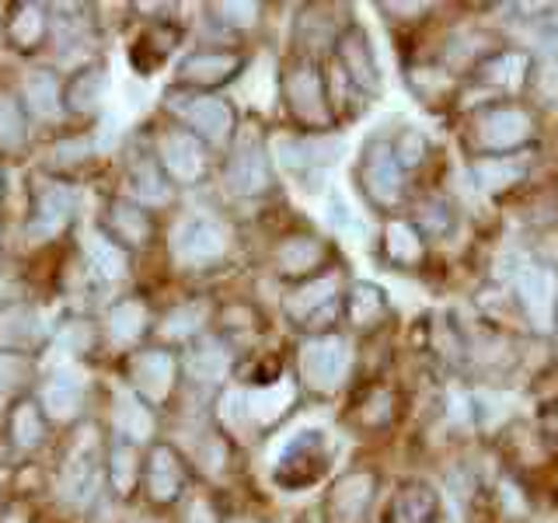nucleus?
I'll return each mask as SVG.
<instances>
[{
    "label": "nucleus",
    "instance_id": "4be33fe9",
    "mask_svg": "<svg viewBox=\"0 0 558 523\" xmlns=\"http://www.w3.org/2000/svg\"><path fill=\"white\" fill-rule=\"evenodd\" d=\"M147 485L157 502H171L182 492V467L168 447H154L150 464H147Z\"/></svg>",
    "mask_w": 558,
    "mask_h": 523
},
{
    "label": "nucleus",
    "instance_id": "1a4fd4ad",
    "mask_svg": "<svg viewBox=\"0 0 558 523\" xmlns=\"http://www.w3.org/2000/svg\"><path fill=\"white\" fill-rule=\"evenodd\" d=\"M363 185H366V192H371L377 203H384V206L398 203V196H401V165H398V157H395V147L374 144L371 150H366Z\"/></svg>",
    "mask_w": 558,
    "mask_h": 523
},
{
    "label": "nucleus",
    "instance_id": "a18cd8bd",
    "mask_svg": "<svg viewBox=\"0 0 558 523\" xmlns=\"http://www.w3.org/2000/svg\"><path fill=\"white\" fill-rule=\"evenodd\" d=\"M217 14H223V22H227V25L248 28V25L258 22V4H241V0H234V4H220Z\"/></svg>",
    "mask_w": 558,
    "mask_h": 523
},
{
    "label": "nucleus",
    "instance_id": "09e8293b",
    "mask_svg": "<svg viewBox=\"0 0 558 523\" xmlns=\"http://www.w3.org/2000/svg\"><path fill=\"white\" fill-rule=\"evenodd\" d=\"M189 523H214V516H209V510H206L203 502H196V506L189 510Z\"/></svg>",
    "mask_w": 558,
    "mask_h": 523
},
{
    "label": "nucleus",
    "instance_id": "a211bd4d",
    "mask_svg": "<svg viewBox=\"0 0 558 523\" xmlns=\"http://www.w3.org/2000/svg\"><path fill=\"white\" fill-rule=\"evenodd\" d=\"M436 516H440V499L429 485L412 482L395 496L391 523H436Z\"/></svg>",
    "mask_w": 558,
    "mask_h": 523
},
{
    "label": "nucleus",
    "instance_id": "20e7f679",
    "mask_svg": "<svg viewBox=\"0 0 558 523\" xmlns=\"http://www.w3.org/2000/svg\"><path fill=\"white\" fill-rule=\"evenodd\" d=\"M98 475H101L98 436H95V429H87L63 464V499L70 506H87L98 492Z\"/></svg>",
    "mask_w": 558,
    "mask_h": 523
},
{
    "label": "nucleus",
    "instance_id": "5701e85b",
    "mask_svg": "<svg viewBox=\"0 0 558 523\" xmlns=\"http://www.w3.org/2000/svg\"><path fill=\"white\" fill-rule=\"evenodd\" d=\"M116 429L126 443H140L154 433V418L133 391L116 394Z\"/></svg>",
    "mask_w": 558,
    "mask_h": 523
},
{
    "label": "nucleus",
    "instance_id": "de8ad7c7",
    "mask_svg": "<svg viewBox=\"0 0 558 523\" xmlns=\"http://www.w3.org/2000/svg\"><path fill=\"white\" fill-rule=\"evenodd\" d=\"M502 506H506V510H513V513H523V499L517 492V485H510V482H502Z\"/></svg>",
    "mask_w": 558,
    "mask_h": 523
},
{
    "label": "nucleus",
    "instance_id": "473e14b6",
    "mask_svg": "<svg viewBox=\"0 0 558 523\" xmlns=\"http://www.w3.org/2000/svg\"><path fill=\"white\" fill-rule=\"evenodd\" d=\"M11 433H14L17 447H25V450L39 447L43 443V433H46L39 405H32V401H22V405H17L14 415H11Z\"/></svg>",
    "mask_w": 558,
    "mask_h": 523
},
{
    "label": "nucleus",
    "instance_id": "7c9ffc66",
    "mask_svg": "<svg viewBox=\"0 0 558 523\" xmlns=\"http://www.w3.org/2000/svg\"><path fill=\"white\" fill-rule=\"evenodd\" d=\"M8 35L17 49H35L43 39H46V17H43V8L35 4H22L14 8V17L8 22Z\"/></svg>",
    "mask_w": 558,
    "mask_h": 523
},
{
    "label": "nucleus",
    "instance_id": "412c9836",
    "mask_svg": "<svg viewBox=\"0 0 558 523\" xmlns=\"http://www.w3.org/2000/svg\"><path fill=\"white\" fill-rule=\"evenodd\" d=\"M185 370H189L192 380H199V384H217V380L227 377V370H231V353H227L217 339H203L189 353Z\"/></svg>",
    "mask_w": 558,
    "mask_h": 523
},
{
    "label": "nucleus",
    "instance_id": "ea45409f",
    "mask_svg": "<svg viewBox=\"0 0 558 523\" xmlns=\"http://www.w3.org/2000/svg\"><path fill=\"white\" fill-rule=\"evenodd\" d=\"M109 467H112V485L119 488L122 496H126L133 488V482H136V450H133V443H126V440L116 443Z\"/></svg>",
    "mask_w": 558,
    "mask_h": 523
},
{
    "label": "nucleus",
    "instance_id": "37998d69",
    "mask_svg": "<svg viewBox=\"0 0 558 523\" xmlns=\"http://www.w3.org/2000/svg\"><path fill=\"white\" fill-rule=\"evenodd\" d=\"M395 157H398V165L415 168L426 157V136L418 130H405L398 136V144H395Z\"/></svg>",
    "mask_w": 558,
    "mask_h": 523
},
{
    "label": "nucleus",
    "instance_id": "f704fd0d",
    "mask_svg": "<svg viewBox=\"0 0 558 523\" xmlns=\"http://www.w3.org/2000/svg\"><path fill=\"white\" fill-rule=\"evenodd\" d=\"M318 258H322V248H318V241H311V238H293L279 248V266H283V272H290V276L311 269Z\"/></svg>",
    "mask_w": 558,
    "mask_h": 523
},
{
    "label": "nucleus",
    "instance_id": "72a5a7b5",
    "mask_svg": "<svg viewBox=\"0 0 558 523\" xmlns=\"http://www.w3.org/2000/svg\"><path fill=\"white\" fill-rule=\"evenodd\" d=\"M147 325V311L140 307L136 301H126V304H116L112 314H109V336L116 342H133L140 339V331Z\"/></svg>",
    "mask_w": 558,
    "mask_h": 523
},
{
    "label": "nucleus",
    "instance_id": "c03bdc74",
    "mask_svg": "<svg viewBox=\"0 0 558 523\" xmlns=\"http://www.w3.org/2000/svg\"><path fill=\"white\" fill-rule=\"evenodd\" d=\"M28 374V363L22 356H11V353H0V394L17 388Z\"/></svg>",
    "mask_w": 558,
    "mask_h": 523
},
{
    "label": "nucleus",
    "instance_id": "7ed1b4c3",
    "mask_svg": "<svg viewBox=\"0 0 558 523\" xmlns=\"http://www.w3.org/2000/svg\"><path fill=\"white\" fill-rule=\"evenodd\" d=\"M345 150V139L339 136H318V139H276L279 165L304 179H322V174L339 161Z\"/></svg>",
    "mask_w": 558,
    "mask_h": 523
},
{
    "label": "nucleus",
    "instance_id": "b1692460",
    "mask_svg": "<svg viewBox=\"0 0 558 523\" xmlns=\"http://www.w3.org/2000/svg\"><path fill=\"white\" fill-rule=\"evenodd\" d=\"M25 105L28 112H35L39 119H52L63 109V92H60V81L57 74L49 70H35V74L25 77Z\"/></svg>",
    "mask_w": 558,
    "mask_h": 523
},
{
    "label": "nucleus",
    "instance_id": "aec40b11",
    "mask_svg": "<svg viewBox=\"0 0 558 523\" xmlns=\"http://www.w3.org/2000/svg\"><path fill=\"white\" fill-rule=\"evenodd\" d=\"M238 66H241V60L234 52H192V57L179 66V74L189 84H223Z\"/></svg>",
    "mask_w": 558,
    "mask_h": 523
},
{
    "label": "nucleus",
    "instance_id": "c9c22d12",
    "mask_svg": "<svg viewBox=\"0 0 558 523\" xmlns=\"http://www.w3.org/2000/svg\"><path fill=\"white\" fill-rule=\"evenodd\" d=\"M482 74L493 81V84L517 87L523 81V74H527V57H523V52H502V57L488 60L482 66Z\"/></svg>",
    "mask_w": 558,
    "mask_h": 523
},
{
    "label": "nucleus",
    "instance_id": "f3484780",
    "mask_svg": "<svg viewBox=\"0 0 558 523\" xmlns=\"http://www.w3.org/2000/svg\"><path fill=\"white\" fill-rule=\"evenodd\" d=\"M171 380H174V363L168 353L150 349V353H140L133 360V384H136V391H144L150 401H161L171 391Z\"/></svg>",
    "mask_w": 558,
    "mask_h": 523
},
{
    "label": "nucleus",
    "instance_id": "f8f14e48",
    "mask_svg": "<svg viewBox=\"0 0 558 523\" xmlns=\"http://www.w3.org/2000/svg\"><path fill=\"white\" fill-rule=\"evenodd\" d=\"M161 168L179 182H196L206 171V157L199 139L192 133H165L161 136Z\"/></svg>",
    "mask_w": 558,
    "mask_h": 523
},
{
    "label": "nucleus",
    "instance_id": "3c124183",
    "mask_svg": "<svg viewBox=\"0 0 558 523\" xmlns=\"http://www.w3.org/2000/svg\"><path fill=\"white\" fill-rule=\"evenodd\" d=\"M231 523H255V520H231Z\"/></svg>",
    "mask_w": 558,
    "mask_h": 523
},
{
    "label": "nucleus",
    "instance_id": "39448f33",
    "mask_svg": "<svg viewBox=\"0 0 558 523\" xmlns=\"http://www.w3.org/2000/svg\"><path fill=\"white\" fill-rule=\"evenodd\" d=\"M349 370V345L336 336L311 339L301 349V374L314 391H336Z\"/></svg>",
    "mask_w": 558,
    "mask_h": 523
},
{
    "label": "nucleus",
    "instance_id": "9b49d317",
    "mask_svg": "<svg viewBox=\"0 0 558 523\" xmlns=\"http://www.w3.org/2000/svg\"><path fill=\"white\" fill-rule=\"evenodd\" d=\"M84 391H87V377L81 370H74V366H60L43 388V405H46L49 418H57V423L74 418L84 401Z\"/></svg>",
    "mask_w": 558,
    "mask_h": 523
},
{
    "label": "nucleus",
    "instance_id": "58836bf2",
    "mask_svg": "<svg viewBox=\"0 0 558 523\" xmlns=\"http://www.w3.org/2000/svg\"><path fill=\"white\" fill-rule=\"evenodd\" d=\"M384 311V296L377 287L371 283H356L353 287V296H349V314H353L356 325H371L377 314Z\"/></svg>",
    "mask_w": 558,
    "mask_h": 523
},
{
    "label": "nucleus",
    "instance_id": "9d476101",
    "mask_svg": "<svg viewBox=\"0 0 558 523\" xmlns=\"http://www.w3.org/2000/svg\"><path fill=\"white\" fill-rule=\"evenodd\" d=\"M371 499H374V475H366V471L345 475L331 488V499H328L331 523H360L366 510H371Z\"/></svg>",
    "mask_w": 558,
    "mask_h": 523
},
{
    "label": "nucleus",
    "instance_id": "0eeeda50",
    "mask_svg": "<svg viewBox=\"0 0 558 523\" xmlns=\"http://www.w3.org/2000/svg\"><path fill=\"white\" fill-rule=\"evenodd\" d=\"M227 185L238 196H258L269 188V161L252 133H244L234 144L231 161H227Z\"/></svg>",
    "mask_w": 558,
    "mask_h": 523
},
{
    "label": "nucleus",
    "instance_id": "a19ab883",
    "mask_svg": "<svg viewBox=\"0 0 558 523\" xmlns=\"http://www.w3.org/2000/svg\"><path fill=\"white\" fill-rule=\"evenodd\" d=\"M203 318H206V307L203 304H185V307L168 314L161 331H165L168 339H185V336H192V331L203 325Z\"/></svg>",
    "mask_w": 558,
    "mask_h": 523
},
{
    "label": "nucleus",
    "instance_id": "603ef678",
    "mask_svg": "<svg viewBox=\"0 0 558 523\" xmlns=\"http://www.w3.org/2000/svg\"><path fill=\"white\" fill-rule=\"evenodd\" d=\"M147 523H154V520H147Z\"/></svg>",
    "mask_w": 558,
    "mask_h": 523
},
{
    "label": "nucleus",
    "instance_id": "c85d7f7f",
    "mask_svg": "<svg viewBox=\"0 0 558 523\" xmlns=\"http://www.w3.org/2000/svg\"><path fill=\"white\" fill-rule=\"evenodd\" d=\"M109 223H112V234L126 244H144L150 238V220H147L144 209L133 206V203H112Z\"/></svg>",
    "mask_w": 558,
    "mask_h": 523
},
{
    "label": "nucleus",
    "instance_id": "423d86ee",
    "mask_svg": "<svg viewBox=\"0 0 558 523\" xmlns=\"http://www.w3.org/2000/svg\"><path fill=\"white\" fill-rule=\"evenodd\" d=\"M70 214H74V192H70L66 185H57V182H39L25 234L35 241H46L52 234H60L70 223Z\"/></svg>",
    "mask_w": 558,
    "mask_h": 523
},
{
    "label": "nucleus",
    "instance_id": "dca6fc26",
    "mask_svg": "<svg viewBox=\"0 0 558 523\" xmlns=\"http://www.w3.org/2000/svg\"><path fill=\"white\" fill-rule=\"evenodd\" d=\"M287 95H290L293 112L301 115L304 122H325L328 119L322 81H318V74H314L311 66H296L293 74L287 77Z\"/></svg>",
    "mask_w": 558,
    "mask_h": 523
},
{
    "label": "nucleus",
    "instance_id": "bb28decb",
    "mask_svg": "<svg viewBox=\"0 0 558 523\" xmlns=\"http://www.w3.org/2000/svg\"><path fill=\"white\" fill-rule=\"evenodd\" d=\"M331 301H336V279L325 276V279H314V283H307V287H301L296 293H290L287 296V311L293 314V318L307 321L318 311L331 307Z\"/></svg>",
    "mask_w": 558,
    "mask_h": 523
},
{
    "label": "nucleus",
    "instance_id": "4468645a",
    "mask_svg": "<svg viewBox=\"0 0 558 523\" xmlns=\"http://www.w3.org/2000/svg\"><path fill=\"white\" fill-rule=\"evenodd\" d=\"M517 293L527 307L534 328H551V304H555V276L548 269H520L517 272Z\"/></svg>",
    "mask_w": 558,
    "mask_h": 523
},
{
    "label": "nucleus",
    "instance_id": "c756f323",
    "mask_svg": "<svg viewBox=\"0 0 558 523\" xmlns=\"http://www.w3.org/2000/svg\"><path fill=\"white\" fill-rule=\"evenodd\" d=\"M101 92H105V74L98 66H87L66 84L63 101H66V109H74V112H92L101 101Z\"/></svg>",
    "mask_w": 558,
    "mask_h": 523
},
{
    "label": "nucleus",
    "instance_id": "e433bc0d",
    "mask_svg": "<svg viewBox=\"0 0 558 523\" xmlns=\"http://www.w3.org/2000/svg\"><path fill=\"white\" fill-rule=\"evenodd\" d=\"M325 214H328L331 231H339L342 238H360L363 234V220H360L356 209L349 206V199L342 196V192H331Z\"/></svg>",
    "mask_w": 558,
    "mask_h": 523
},
{
    "label": "nucleus",
    "instance_id": "4c0bfd02",
    "mask_svg": "<svg viewBox=\"0 0 558 523\" xmlns=\"http://www.w3.org/2000/svg\"><path fill=\"white\" fill-rule=\"evenodd\" d=\"M25 136V109L11 95H0V147L22 144Z\"/></svg>",
    "mask_w": 558,
    "mask_h": 523
},
{
    "label": "nucleus",
    "instance_id": "2eb2a0df",
    "mask_svg": "<svg viewBox=\"0 0 558 523\" xmlns=\"http://www.w3.org/2000/svg\"><path fill=\"white\" fill-rule=\"evenodd\" d=\"M339 52H342V63L345 70L353 74V81L363 87V92H380V66L374 60V49H371V39L353 28L349 35H342L339 42Z\"/></svg>",
    "mask_w": 558,
    "mask_h": 523
},
{
    "label": "nucleus",
    "instance_id": "f03ea898",
    "mask_svg": "<svg viewBox=\"0 0 558 523\" xmlns=\"http://www.w3.org/2000/svg\"><path fill=\"white\" fill-rule=\"evenodd\" d=\"M174 258L185 262V266H203V262H214L227 252V227L206 214L185 217L174 231Z\"/></svg>",
    "mask_w": 558,
    "mask_h": 523
},
{
    "label": "nucleus",
    "instance_id": "2f4dec72",
    "mask_svg": "<svg viewBox=\"0 0 558 523\" xmlns=\"http://www.w3.org/2000/svg\"><path fill=\"white\" fill-rule=\"evenodd\" d=\"M523 179V165L520 161H506V157H488V161L475 165V182L485 192H502L513 182Z\"/></svg>",
    "mask_w": 558,
    "mask_h": 523
},
{
    "label": "nucleus",
    "instance_id": "49530a36",
    "mask_svg": "<svg viewBox=\"0 0 558 523\" xmlns=\"http://www.w3.org/2000/svg\"><path fill=\"white\" fill-rule=\"evenodd\" d=\"M60 345L70 349V353H84L87 345H92V328H84V325H63L60 331Z\"/></svg>",
    "mask_w": 558,
    "mask_h": 523
},
{
    "label": "nucleus",
    "instance_id": "a878e982",
    "mask_svg": "<svg viewBox=\"0 0 558 523\" xmlns=\"http://www.w3.org/2000/svg\"><path fill=\"white\" fill-rule=\"evenodd\" d=\"M43 336V325H39V314L32 307L17 304L11 311L0 314V342H8L14 349H25V345H35Z\"/></svg>",
    "mask_w": 558,
    "mask_h": 523
},
{
    "label": "nucleus",
    "instance_id": "f257e3e1",
    "mask_svg": "<svg viewBox=\"0 0 558 523\" xmlns=\"http://www.w3.org/2000/svg\"><path fill=\"white\" fill-rule=\"evenodd\" d=\"M328 467V433L325 429H301L279 450L276 482L283 488H304L322 478Z\"/></svg>",
    "mask_w": 558,
    "mask_h": 523
},
{
    "label": "nucleus",
    "instance_id": "ddd939ff",
    "mask_svg": "<svg viewBox=\"0 0 558 523\" xmlns=\"http://www.w3.org/2000/svg\"><path fill=\"white\" fill-rule=\"evenodd\" d=\"M531 136V119L520 109H496L478 122V144L488 150L520 147Z\"/></svg>",
    "mask_w": 558,
    "mask_h": 523
},
{
    "label": "nucleus",
    "instance_id": "8fccbe9b",
    "mask_svg": "<svg viewBox=\"0 0 558 523\" xmlns=\"http://www.w3.org/2000/svg\"><path fill=\"white\" fill-rule=\"evenodd\" d=\"M304 523H318V516H304Z\"/></svg>",
    "mask_w": 558,
    "mask_h": 523
},
{
    "label": "nucleus",
    "instance_id": "6ab92c4d",
    "mask_svg": "<svg viewBox=\"0 0 558 523\" xmlns=\"http://www.w3.org/2000/svg\"><path fill=\"white\" fill-rule=\"evenodd\" d=\"M81 248H84L87 266H92L101 279H122V276H126V269H130L126 252H122L112 238H105L101 231H84L81 234Z\"/></svg>",
    "mask_w": 558,
    "mask_h": 523
},
{
    "label": "nucleus",
    "instance_id": "393cba45",
    "mask_svg": "<svg viewBox=\"0 0 558 523\" xmlns=\"http://www.w3.org/2000/svg\"><path fill=\"white\" fill-rule=\"evenodd\" d=\"M244 401H248V415L255 423H276V418L293 405V384L290 380L266 384V388H255L244 394Z\"/></svg>",
    "mask_w": 558,
    "mask_h": 523
},
{
    "label": "nucleus",
    "instance_id": "cd10ccee",
    "mask_svg": "<svg viewBox=\"0 0 558 523\" xmlns=\"http://www.w3.org/2000/svg\"><path fill=\"white\" fill-rule=\"evenodd\" d=\"M130 192L140 203H150V206H161L171 196L165 174L157 171V165H150L147 157H136V161L130 165Z\"/></svg>",
    "mask_w": 558,
    "mask_h": 523
},
{
    "label": "nucleus",
    "instance_id": "79ce46f5",
    "mask_svg": "<svg viewBox=\"0 0 558 523\" xmlns=\"http://www.w3.org/2000/svg\"><path fill=\"white\" fill-rule=\"evenodd\" d=\"M388 252L398 262H415L418 252H423V244H418V234L409 223H391L388 227Z\"/></svg>",
    "mask_w": 558,
    "mask_h": 523
},
{
    "label": "nucleus",
    "instance_id": "6e6552de",
    "mask_svg": "<svg viewBox=\"0 0 558 523\" xmlns=\"http://www.w3.org/2000/svg\"><path fill=\"white\" fill-rule=\"evenodd\" d=\"M171 109H179L189 126L199 136H206L209 144H223V139L231 136L234 112H231V105L220 98H174Z\"/></svg>",
    "mask_w": 558,
    "mask_h": 523
}]
</instances>
